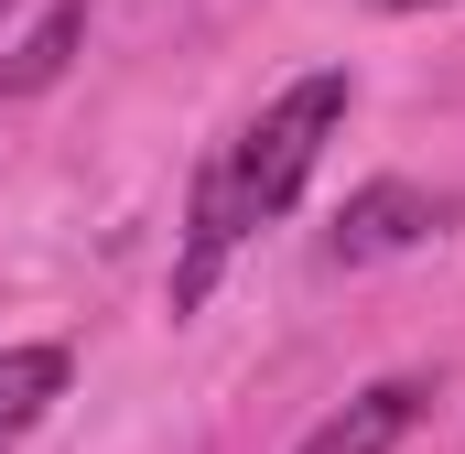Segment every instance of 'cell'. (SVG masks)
<instances>
[{
    "label": "cell",
    "mask_w": 465,
    "mask_h": 454,
    "mask_svg": "<svg viewBox=\"0 0 465 454\" xmlns=\"http://www.w3.org/2000/svg\"><path fill=\"white\" fill-rule=\"evenodd\" d=\"M65 400V346H0V454Z\"/></svg>",
    "instance_id": "5"
},
{
    "label": "cell",
    "mask_w": 465,
    "mask_h": 454,
    "mask_svg": "<svg viewBox=\"0 0 465 454\" xmlns=\"http://www.w3.org/2000/svg\"><path fill=\"white\" fill-rule=\"evenodd\" d=\"M336 119H347V76L325 65V76H303V87H282L271 109L238 130L228 152L206 163L217 184H228V206H238V227H260V217H282L292 195H303V173H314V152L336 141Z\"/></svg>",
    "instance_id": "1"
},
{
    "label": "cell",
    "mask_w": 465,
    "mask_h": 454,
    "mask_svg": "<svg viewBox=\"0 0 465 454\" xmlns=\"http://www.w3.org/2000/svg\"><path fill=\"white\" fill-rule=\"evenodd\" d=\"M411 422H422V379H379V390H357L325 433H303V454H390Z\"/></svg>",
    "instance_id": "3"
},
{
    "label": "cell",
    "mask_w": 465,
    "mask_h": 454,
    "mask_svg": "<svg viewBox=\"0 0 465 454\" xmlns=\"http://www.w3.org/2000/svg\"><path fill=\"white\" fill-rule=\"evenodd\" d=\"M368 11H433V0H368Z\"/></svg>",
    "instance_id": "6"
},
{
    "label": "cell",
    "mask_w": 465,
    "mask_h": 454,
    "mask_svg": "<svg viewBox=\"0 0 465 454\" xmlns=\"http://www.w3.org/2000/svg\"><path fill=\"white\" fill-rule=\"evenodd\" d=\"M76 44H87V0H44V11H33V33L0 54V98H44V87L76 65Z\"/></svg>",
    "instance_id": "4"
},
{
    "label": "cell",
    "mask_w": 465,
    "mask_h": 454,
    "mask_svg": "<svg viewBox=\"0 0 465 454\" xmlns=\"http://www.w3.org/2000/svg\"><path fill=\"white\" fill-rule=\"evenodd\" d=\"M444 217H455V206L422 195V184H368V195H347V217H336V260H390V249L433 238Z\"/></svg>",
    "instance_id": "2"
}]
</instances>
